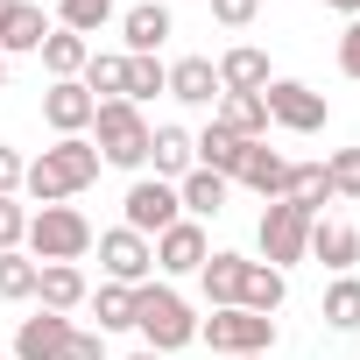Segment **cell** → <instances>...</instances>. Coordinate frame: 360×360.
I'll use <instances>...</instances> for the list:
<instances>
[{"mask_svg": "<svg viewBox=\"0 0 360 360\" xmlns=\"http://www.w3.org/2000/svg\"><path fill=\"white\" fill-rule=\"evenodd\" d=\"M50 36L43 0H0V57H36Z\"/></svg>", "mask_w": 360, "mask_h": 360, "instance_id": "cell-13", "label": "cell"}, {"mask_svg": "<svg viewBox=\"0 0 360 360\" xmlns=\"http://www.w3.org/2000/svg\"><path fill=\"white\" fill-rule=\"evenodd\" d=\"M148 169L162 176V184H184V176L198 169V148H191V127H176V120H162V127L148 134Z\"/></svg>", "mask_w": 360, "mask_h": 360, "instance_id": "cell-17", "label": "cell"}, {"mask_svg": "<svg viewBox=\"0 0 360 360\" xmlns=\"http://www.w3.org/2000/svg\"><path fill=\"white\" fill-rule=\"evenodd\" d=\"M325 176H332V205L339 198H360V148H332L325 155Z\"/></svg>", "mask_w": 360, "mask_h": 360, "instance_id": "cell-34", "label": "cell"}, {"mask_svg": "<svg viewBox=\"0 0 360 360\" xmlns=\"http://www.w3.org/2000/svg\"><path fill=\"white\" fill-rule=\"evenodd\" d=\"M106 22H120V0H57V29H71V36H99Z\"/></svg>", "mask_w": 360, "mask_h": 360, "instance_id": "cell-31", "label": "cell"}, {"mask_svg": "<svg viewBox=\"0 0 360 360\" xmlns=\"http://www.w3.org/2000/svg\"><path fill=\"white\" fill-rule=\"evenodd\" d=\"M92 113H99V99L78 85V78H57L50 92H43V127L64 141V134H85L92 127Z\"/></svg>", "mask_w": 360, "mask_h": 360, "instance_id": "cell-14", "label": "cell"}, {"mask_svg": "<svg viewBox=\"0 0 360 360\" xmlns=\"http://www.w3.org/2000/svg\"><path fill=\"white\" fill-rule=\"evenodd\" d=\"M212 120H219L226 134H240V141H269V106H262V92H219Z\"/></svg>", "mask_w": 360, "mask_h": 360, "instance_id": "cell-22", "label": "cell"}, {"mask_svg": "<svg viewBox=\"0 0 360 360\" xmlns=\"http://www.w3.org/2000/svg\"><path fill=\"white\" fill-rule=\"evenodd\" d=\"M99 148L85 141V134H64V141H50L29 169H22V198H36V205H71L78 191H92L99 184Z\"/></svg>", "mask_w": 360, "mask_h": 360, "instance_id": "cell-1", "label": "cell"}, {"mask_svg": "<svg viewBox=\"0 0 360 360\" xmlns=\"http://www.w3.org/2000/svg\"><path fill=\"white\" fill-rule=\"evenodd\" d=\"M148 248H155V276H162V283L198 276V269H205V255H212V240H205V226H198V219H176V226H169V233H155Z\"/></svg>", "mask_w": 360, "mask_h": 360, "instance_id": "cell-10", "label": "cell"}, {"mask_svg": "<svg viewBox=\"0 0 360 360\" xmlns=\"http://www.w3.org/2000/svg\"><path fill=\"white\" fill-rule=\"evenodd\" d=\"M255 15H262V0H212V22L219 29H248Z\"/></svg>", "mask_w": 360, "mask_h": 360, "instance_id": "cell-37", "label": "cell"}, {"mask_svg": "<svg viewBox=\"0 0 360 360\" xmlns=\"http://www.w3.org/2000/svg\"><path fill=\"white\" fill-rule=\"evenodd\" d=\"M92 240L99 233H92V219L78 205H29V240H22L29 262H85Z\"/></svg>", "mask_w": 360, "mask_h": 360, "instance_id": "cell-4", "label": "cell"}, {"mask_svg": "<svg viewBox=\"0 0 360 360\" xmlns=\"http://www.w3.org/2000/svg\"><path fill=\"white\" fill-rule=\"evenodd\" d=\"M318 318H325L332 332H360V276H332V283H325Z\"/></svg>", "mask_w": 360, "mask_h": 360, "instance_id": "cell-30", "label": "cell"}, {"mask_svg": "<svg viewBox=\"0 0 360 360\" xmlns=\"http://www.w3.org/2000/svg\"><path fill=\"white\" fill-rule=\"evenodd\" d=\"M339 71H346V78L360 85V15H353V22L339 29Z\"/></svg>", "mask_w": 360, "mask_h": 360, "instance_id": "cell-39", "label": "cell"}, {"mask_svg": "<svg viewBox=\"0 0 360 360\" xmlns=\"http://www.w3.org/2000/svg\"><path fill=\"white\" fill-rule=\"evenodd\" d=\"M43 276H36V304L43 311H85V297H92V283H85V269L78 262H36Z\"/></svg>", "mask_w": 360, "mask_h": 360, "instance_id": "cell-18", "label": "cell"}, {"mask_svg": "<svg viewBox=\"0 0 360 360\" xmlns=\"http://www.w3.org/2000/svg\"><path fill=\"white\" fill-rule=\"evenodd\" d=\"M169 36H176V15L162 8V0H134V8H120V50L127 57H162Z\"/></svg>", "mask_w": 360, "mask_h": 360, "instance_id": "cell-11", "label": "cell"}, {"mask_svg": "<svg viewBox=\"0 0 360 360\" xmlns=\"http://www.w3.org/2000/svg\"><path fill=\"white\" fill-rule=\"evenodd\" d=\"M0 92H8V57H0Z\"/></svg>", "mask_w": 360, "mask_h": 360, "instance_id": "cell-43", "label": "cell"}, {"mask_svg": "<svg viewBox=\"0 0 360 360\" xmlns=\"http://www.w3.org/2000/svg\"><path fill=\"white\" fill-rule=\"evenodd\" d=\"M134 332H141V346L148 353H184V346H198V311L184 304V290H176V283H141L134 290Z\"/></svg>", "mask_w": 360, "mask_h": 360, "instance_id": "cell-2", "label": "cell"}, {"mask_svg": "<svg viewBox=\"0 0 360 360\" xmlns=\"http://www.w3.org/2000/svg\"><path fill=\"white\" fill-rule=\"evenodd\" d=\"M78 85H85L92 99H120V92H127V50H92Z\"/></svg>", "mask_w": 360, "mask_h": 360, "instance_id": "cell-29", "label": "cell"}, {"mask_svg": "<svg viewBox=\"0 0 360 360\" xmlns=\"http://www.w3.org/2000/svg\"><path fill=\"white\" fill-rule=\"evenodd\" d=\"M176 219H184V198H176V184H162V176H134L127 184V198H120V226L127 233H141V240H155V233H169Z\"/></svg>", "mask_w": 360, "mask_h": 360, "instance_id": "cell-6", "label": "cell"}, {"mask_svg": "<svg viewBox=\"0 0 360 360\" xmlns=\"http://www.w3.org/2000/svg\"><path fill=\"white\" fill-rule=\"evenodd\" d=\"M64 360H106V332H92V325H78V332L64 339Z\"/></svg>", "mask_w": 360, "mask_h": 360, "instance_id": "cell-36", "label": "cell"}, {"mask_svg": "<svg viewBox=\"0 0 360 360\" xmlns=\"http://www.w3.org/2000/svg\"><path fill=\"white\" fill-rule=\"evenodd\" d=\"M22 148H8V141H0V198H22Z\"/></svg>", "mask_w": 360, "mask_h": 360, "instance_id": "cell-38", "label": "cell"}, {"mask_svg": "<svg viewBox=\"0 0 360 360\" xmlns=\"http://www.w3.org/2000/svg\"><path fill=\"white\" fill-rule=\"evenodd\" d=\"M255 248H262V262L269 269H297V262H311V212L304 205H290V198H276V205H262V219H255Z\"/></svg>", "mask_w": 360, "mask_h": 360, "instance_id": "cell-5", "label": "cell"}, {"mask_svg": "<svg viewBox=\"0 0 360 360\" xmlns=\"http://www.w3.org/2000/svg\"><path fill=\"white\" fill-rule=\"evenodd\" d=\"M169 92V64L162 57H127V106H148V99H162Z\"/></svg>", "mask_w": 360, "mask_h": 360, "instance_id": "cell-32", "label": "cell"}, {"mask_svg": "<svg viewBox=\"0 0 360 360\" xmlns=\"http://www.w3.org/2000/svg\"><path fill=\"white\" fill-rule=\"evenodd\" d=\"M240 276H248V255H233V248H212V255H205V269H198V290H205V304H212V311L240 304Z\"/></svg>", "mask_w": 360, "mask_h": 360, "instance_id": "cell-19", "label": "cell"}, {"mask_svg": "<svg viewBox=\"0 0 360 360\" xmlns=\"http://www.w3.org/2000/svg\"><path fill=\"white\" fill-rule=\"evenodd\" d=\"M148 113L141 106H127V99H99V113H92V127H85V141L99 148V162L106 169H148Z\"/></svg>", "mask_w": 360, "mask_h": 360, "instance_id": "cell-3", "label": "cell"}, {"mask_svg": "<svg viewBox=\"0 0 360 360\" xmlns=\"http://www.w3.org/2000/svg\"><path fill=\"white\" fill-rule=\"evenodd\" d=\"M290 205H304L311 219H325V205H332V176H325V162H290V191H283Z\"/></svg>", "mask_w": 360, "mask_h": 360, "instance_id": "cell-28", "label": "cell"}, {"mask_svg": "<svg viewBox=\"0 0 360 360\" xmlns=\"http://www.w3.org/2000/svg\"><path fill=\"white\" fill-rule=\"evenodd\" d=\"M226 191H233V184H226L219 169H191L184 184H176V198H184V219H198V226L219 219V212H226Z\"/></svg>", "mask_w": 360, "mask_h": 360, "instance_id": "cell-24", "label": "cell"}, {"mask_svg": "<svg viewBox=\"0 0 360 360\" xmlns=\"http://www.w3.org/2000/svg\"><path fill=\"white\" fill-rule=\"evenodd\" d=\"M198 339H205L212 353H276V318L226 304V311H205V318H198Z\"/></svg>", "mask_w": 360, "mask_h": 360, "instance_id": "cell-8", "label": "cell"}, {"mask_svg": "<svg viewBox=\"0 0 360 360\" xmlns=\"http://www.w3.org/2000/svg\"><path fill=\"white\" fill-rule=\"evenodd\" d=\"M191 148H198V169H219L226 184H233V169H240V155H248V141H240V134H226L219 120H212L205 134H191Z\"/></svg>", "mask_w": 360, "mask_h": 360, "instance_id": "cell-27", "label": "cell"}, {"mask_svg": "<svg viewBox=\"0 0 360 360\" xmlns=\"http://www.w3.org/2000/svg\"><path fill=\"white\" fill-rule=\"evenodd\" d=\"M262 106H269V127H290V134H325V120H332V99L311 92L304 78H269Z\"/></svg>", "mask_w": 360, "mask_h": 360, "instance_id": "cell-7", "label": "cell"}, {"mask_svg": "<svg viewBox=\"0 0 360 360\" xmlns=\"http://www.w3.org/2000/svg\"><path fill=\"white\" fill-rule=\"evenodd\" d=\"M169 99H176V106H219V71H212V57H176V64H169Z\"/></svg>", "mask_w": 360, "mask_h": 360, "instance_id": "cell-20", "label": "cell"}, {"mask_svg": "<svg viewBox=\"0 0 360 360\" xmlns=\"http://www.w3.org/2000/svg\"><path fill=\"white\" fill-rule=\"evenodd\" d=\"M36 57H43V71H50V85H57V78H85V57H92V43L50 22V36H43V50H36Z\"/></svg>", "mask_w": 360, "mask_h": 360, "instance_id": "cell-25", "label": "cell"}, {"mask_svg": "<svg viewBox=\"0 0 360 360\" xmlns=\"http://www.w3.org/2000/svg\"><path fill=\"white\" fill-rule=\"evenodd\" d=\"M92 248H99V276H106V283H127V290H141V283L155 276V248H148L141 233H127V226H106Z\"/></svg>", "mask_w": 360, "mask_h": 360, "instance_id": "cell-9", "label": "cell"}, {"mask_svg": "<svg viewBox=\"0 0 360 360\" xmlns=\"http://www.w3.org/2000/svg\"><path fill=\"white\" fill-rule=\"evenodd\" d=\"M85 311H92V332H134V290L127 283H99L85 297Z\"/></svg>", "mask_w": 360, "mask_h": 360, "instance_id": "cell-26", "label": "cell"}, {"mask_svg": "<svg viewBox=\"0 0 360 360\" xmlns=\"http://www.w3.org/2000/svg\"><path fill=\"white\" fill-rule=\"evenodd\" d=\"M212 360H269V353H212Z\"/></svg>", "mask_w": 360, "mask_h": 360, "instance_id": "cell-41", "label": "cell"}, {"mask_svg": "<svg viewBox=\"0 0 360 360\" xmlns=\"http://www.w3.org/2000/svg\"><path fill=\"white\" fill-rule=\"evenodd\" d=\"M311 262L325 276H353L360 262V226L353 219H311Z\"/></svg>", "mask_w": 360, "mask_h": 360, "instance_id": "cell-15", "label": "cell"}, {"mask_svg": "<svg viewBox=\"0 0 360 360\" xmlns=\"http://www.w3.org/2000/svg\"><path fill=\"white\" fill-rule=\"evenodd\" d=\"M325 8H332V15H346V22H353V15H360V0H325Z\"/></svg>", "mask_w": 360, "mask_h": 360, "instance_id": "cell-40", "label": "cell"}, {"mask_svg": "<svg viewBox=\"0 0 360 360\" xmlns=\"http://www.w3.org/2000/svg\"><path fill=\"white\" fill-rule=\"evenodd\" d=\"M36 262L15 248V255H0V304H36Z\"/></svg>", "mask_w": 360, "mask_h": 360, "instance_id": "cell-33", "label": "cell"}, {"mask_svg": "<svg viewBox=\"0 0 360 360\" xmlns=\"http://www.w3.org/2000/svg\"><path fill=\"white\" fill-rule=\"evenodd\" d=\"M29 240V205L22 198H0V255H15Z\"/></svg>", "mask_w": 360, "mask_h": 360, "instance_id": "cell-35", "label": "cell"}, {"mask_svg": "<svg viewBox=\"0 0 360 360\" xmlns=\"http://www.w3.org/2000/svg\"><path fill=\"white\" fill-rule=\"evenodd\" d=\"M0 360H8V353H0Z\"/></svg>", "mask_w": 360, "mask_h": 360, "instance_id": "cell-44", "label": "cell"}, {"mask_svg": "<svg viewBox=\"0 0 360 360\" xmlns=\"http://www.w3.org/2000/svg\"><path fill=\"white\" fill-rule=\"evenodd\" d=\"M283 304H290V276H283V269H269V262H248V276H240V311L276 318Z\"/></svg>", "mask_w": 360, "mask_h": 360, "instance_id": "cell-23", "label": "cell"}, {"mask_svg": "<svg viewBox=\"0 0 360 360\" xmlns=\"http://www.w3.org/2000/svg\"><path fill=\"white\" fill-rule=\"evenodd\" d=\"M127 360H162V353H148V346H141V353H127Z\"/></svg>", "mask_w": 360, "mask_h": 360, "instance_id": "cell-42", "label": "cell"}, {"mask_svg": "<svg viewBox=\"0 0 360 360\" xmlns=\"http://www.w3.org/2000/svg\"><path fill=\"white\" fill-rule=\"evenodd\" d=\"M233 184H248L262 205H276V198L290 191V155H276L269 141H248V155H240V169H233Z\"/></svg>", "mask_w": 360, "mask_h": 360, "instance_id": "cell-16", "label": "cell"}, {"mask_svg": "<svg viewBox=\"0 0 360 360\" xmlns=\"http://www.w3.org/2000/svg\"><path fill=\"white\" fill-rule=\"evenodd\" d=\"M78 332V318H64V311H43L36 304V318H22L15 325V346H8V360H64V339Z\"/></svg>", "mask_w": 360, "mask_h": 360, "instance_id": "cell-12", "label": "cell"}, {"mask_svg": "<svg viewBox=\"0 0 360 360\" xmlns=\"http://www.w3.org/2000/svg\"><path fill=\"white\" fill-rule=\"evenodd\" d=\"M212 71H219V92H262V85L276 78V71H269V50H255V43H233Z\"/></svg>", "mask_w": 360, "mask_h": 360, "instance_id": "cell-21", "label": "cell"}]
</instances>
